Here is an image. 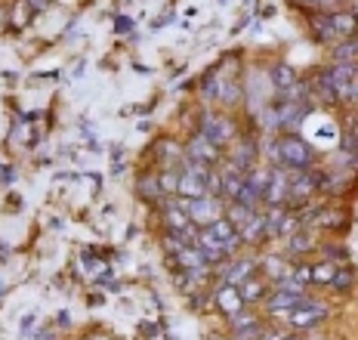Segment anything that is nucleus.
<instances>
[{"mask_svg":"<svg viewBox=\"0 0 358 340\" xmlns=\"http://www.w3.org/2000/svg\"><path fill=\"white\" fill-rule=\"evenodd\" d=\"M315 41L322 43H334V41H346L358 34V16L352 10H334V13H318L309 22Z\"/></svg>","mask_w":358,"mask_h":340,"instance_id":"nucleus-1","label":"nucleus"},{"mask_svg":"<svg viewBox=\"0 0 358 340\" xmlns=\"http://www.w3.org/2000/svg\"><path fill=\"white\" fill-rule=\"evenodd\" d=\"M272 158L278 161L281 167H287V170H309L312 164H315L318 155L303 136H296V133H285L281 139H275Z\"/></svg>","mask_w":358,"mask_h":340,"instance_id":"nucleus-2","label":"nucleus"},{"mask_svg":"<svg viewBox=\"0 0 358 340\" xmlns=\"http://www.w3.org/2000/svg\"><path fill=\"white\" fill-rule=\"evenodd\" d=\"M210 176L213 170L210 164H201V161H182V167H179V192L176 195H182L185 201L189 198H201L210 192Z\"/></svg>","mask_w":358,"mask_h":340,"instance_id":"nucleus-3","label":"nucleus"},{"mask_svg":"<svg viewBox=\"0 0 358 340\" xmlns=\"http://www.w3.org/2000/svg\"><path fill=\"white\" fill-rule=\"evenodd\" d=\"M185 213H189L192 223L204 229V226H210L213 220H220L222 213H226V201L207 192V195H201V198H189V201H185Z\"/></svg>","mask_w":358,"mask_h":340,"instance_id":"nucleus-4","label":"nucleus"},{"mask_svg":"<svg viewBox=\"0 0 358 340\" xmlns=\"http://www.w3.org/2000/svg\"><path fill=\"white\" fill-rule=\"evenodd\" d=\"M201 133H204L207 139H213L220 149H226L229 143L238 139L235 121L229 115H216V112H204V118H201Z\"/></svg>","mask_w":358,"mask_h":340,"instance_id":"nucleus-5","label":"nucleus"},{"mask_svg":"<svg viewBox=\"0 0 358 340\" xmlns=\"http://www.w3.org/2000/svg\"><path fill=\"white\" fill-rule=\"evenodd\" d=\"M306 300H309V297L303 294V288H296L290 282H278V291H272L266 297V309L272 316H278V313H290V309H296Z\"/></svg>","mask_w":358,"mask_h":340,"instance_id":"nucleus-6","label":"nucleus"},{"mask_svg":"<svg viewBox=\"0 0 358 340\" xmlns=\"http://www.w3.org/2000/svg\"><path fill=\"white\" fill-rule=\"evenodd\" d=\"M290 325H294L296 331H312V328H318L327 316H331V309L324 306V303H315V300H306L300 303L296 309H290Z\"/></svg>","mask_w":358,"mask_h":340,"instance_id":"nucleus-7","label":"nucleus"},{"mask_svg":"<svg viewBox=\"0 0 358 340\" xmlns=\"http://www.w3.org/2000/svg\"><path fill=\"white\" fill-rule=\"evenodd\" d=\"M185 158L189 161H201V164H216V161L222 158V149L213 143V139H207L204 133H195V136L189 139V146H185Z\"/></svg>","mask_w":358,"mask_h":340,"instance_id":"nucleus-8","label":"nucleus"},{"mask_svg":"<svg viewBox=\"0 0 358 340\" xmlns=\"http://www.w3.org/2000/svg\"><path fill=\"white\" fill-rule=\"evenodd\" d=\"M204 232L210 235V239H216V241H220V245L226 248L229 254H235V250L244 245V241H241V235H238V229H235V223H232V220L226 217V213H222L220 220H213L210 226H204Z\"/></svg>","mask_w":358,"mask_h":340,"instance_id":"nucleus-9","label":"nucleus"},{"mask_svg":"<svg viewBox=\"0 0 358 340\" xmlns=\"http://www.w3.org/2000/svg\"><path fill=\"white\" fill-rule=\"evenodd\" d=\"M287 189H290V173L287 170H272L268 176V186L263 192V204L268 208H278V204L287 201Z\"/></svg>","mask_w":358,"mask_h":340,"instance_id":"nucleus-10","label":"nucleus"},{"mask_svg":"<svg viewBox=\"0 0 358 340\" xmlns=\"http://www.w3.org/2000/svg\"><path fill=\"white\" fill-rule=\"evenodd\" d=\"M176 257V263H179V269L182 272H189V276H207V269H210V263L204 260V254L195 248V245H185Z\"/></svg>","mask_w":358,"mask_h":340,"instance_id":"nucleus-11","label":"nucleus"},{"mask_svg":"<svg viewBox=\"0 0 358 340\" xmlns=\"http://www.w3.org/2000/svg\"><path fill=\"white\" fill-rule=\"evenodd\" d=\"M238 235H241L244 245H250V241H257V239H266V213L250 211V217L238 226Z\"/></svg>","mask_w":358,"mask_h":340,"instance_id":"nucleus-12","label":"nucleus"},{"mask_svg":"<svg viewBox=\"0 0 358 340\" xmlns=\"http://www.w3.org/2000/svg\"><path fill=\"white\" fill-rule=\"evenodd\" d=\"M229 161L238 164L241 170L257 167V143H250V139H238V143L232 146V155H229Z\"/></svg>","mask_w":358,"mask_h":340,"instance_id":"nucleus-13","label":"nucleus"},{"mask_svg":"<svg viewBox=\"0 0 358 340\" xmlns=\"http://www.w3.org/2000/svg\"><path fill=\"white\" fill-rule=\"evenodd\" d=\"M216 303H220V309L226 316H235L244 309V300H241V291H238L235 285H222L220 291H216Z\"/></svg>","mask_w":358,"mask_h":340,"instance_id":"nucleus-14","label":"nucleus"},{"mask_svg":"<svg viewBox=\"0 0 358 340\" xmlns=\"http://www.w3.org/2000/svg\"><path fill=\"white\" fill-rule=\"evenodd\" d=\"M253 276V260H232L222 269V285H241L248 282V278Z\"/></svg>","mask_w":358,"mask_h":340,"instance_id":"nucleus-15","label":"nucleus"},{"mask_svg":"<svg viewBox=\"0 0 358 340\" xmlns=\"http://www.w3.org/2000/svg\"><path fill=\"white\" fill-rule=\"evenodd\" d=\"M238 291H241V300H244V306H250V303H263L266 300V294H268V288L263 278H248V282H241L238 285Z\"/></svg>","mask_w":358,"mask_h":340,"instance_id":"nucleus-16","label":"nucleus"},{"mask_svg":"<svg viewBox=\"0 0 358 340\" xmlns=\"http://www.w3.org/2000/svg\"><path fill=\"white\" fill-rule=\"evenodd\" d=\"M272 80L278 90H294L296 84H300V78H296V71L290 69V65H275L272 69Z\"/></svg>","mask_w":358,"mask_h":340,"instance_id":"nucleus-17","label":"nucleus"},{"mask_svg":"<svg viewBox=\"0 0 358 340\" xmlns=\"http://www.w3.org/2000/svg\"><path fill=\"white\" fill-rule=\"evenodd\" d=\"M334 59H337V62H346V65H358V34L343 41L340 47L334 50Z\"/></svg>","mask_w":358,"mask_h":340,"instance_id":"nucleus-18","label":"nucleus"},{"mask_svg":"<svg viewBox=\"0 0 358 340\" xmlns=\"http://www.w3.org/2000/svg\"><path fill=\"white\" fill-rule=\"evenodd\" d=\"M158 155H161V161L167 167H182V161H185V149L182 146H176V143H161Z\"/></svg>","mask_w":358,"mask_h":340,"instance_id":"nucleus-19","label":"nucleus"},{"mask_svg":"<svg viewBox=\"0 0 358 340\" xmlns=\"http://www.w3.org/2000/svg\"><path fill=\"white\" fill-rule=\"evenodd\" d=\"M352 285H355V269L352 266H337V276H334V282H331L334 291L346 294V291H352Z\"/></svg>","mask_w":358,"mask_h":340,"instance_id":"nucleus-20","label":"nucleus"},{"mask_svg":"<svg viewBox=\"0 0 358 340\" xmlns=\"http://www.w3.org/2000/svg\"><path fill=\"white\" fill-rule=\"evenodd\" d=\"M158 183H161L164 195H176L179 192V167H164L158 173Z\"/></svg>","mask_w":358,"mask_h":340,"instance_id":"nucleus-21","label":"nucleus"},{"mask_svg":"<svg viewBox=\"0 0 358 340\" xmlns=\"http://www.w3.org/2000/svg\"><path fill=\"white\" fill-rule=\"evenodd\" d=\"M139 195H143V198H155V201H158V198L164 195V192H161V183H158V173H145L143 176V180H139Z\"/></svg>","mask_w":358,"mask_h":340,"instance_id":"nucleus-22","label":"nucleus"},{"mask_svg":"<svg viewBox=\"0 0 358 340\" xmlns=\"http://www.w3.org/2000/svg\"><path fill=\"white\" fill-rule=\"evenodd\" d=\"M334 276H337V266H334L331 260L312 266V282H315V285H331V282H334Z\"/></svg>","mask_w":358,"mask_h":340,"instance_id":"nucleus-23","label":"nucleus"},{"mask_svg":"<svg viewBox=\"0 0 358 340\" xmlns=\"http://www.w3.org/2000/svg\"><path fill=\"white\" fill-rule=\"evenodd\" d=\"M266 272H268L272 278H278V282H285V278L290 276L287 263H285V260H275V257H268V260H266Z\"/></svg>","mask_w":358,"mask_h":340,"instance_id":"nucleus-24","label":"nucleus"},{"mask_svg":"<svg viewBox=\"0 0 358 340\" xmlns=\"http://www.w3.org/2000/svg\"><path fill=\"white\" fill-rule=\"evenodd\" d=\"M309 248H312V235L309 232H296L290 250H294V254H303V250H309Z\"/></svg>","mask_w":358,"mask_h":340,"instance_id":"nucleus-25","label":"nucleus"},{"mask_svg":"<svg viewBox=\"0 0 358 340\" xmlns=\"http://www.w3.org/2000/svg\"><path fill=\"white\" fill-rule=\"evenodd\" d=\"M25 3H28V10L31 13H41V10H47L50 0H25Z\"/></svg>","mask_w":358,"mask_h":340,"instance_id":"nucleus-26","label":"nucleus"},{"mask_svg":"<svg viewBox=\"0 0 358 340\" xmlns=\"http://www.w3.org/2000/svg\"><path fill=\"white\" fill-rule=\"evenodd\" d=\"M327 254H331V257H346V250H343V248H327V245H324V257H327Z\"/></svg>","mask_w":358,"mask_h":340,"instance_id":"nucleus-27","label":"nucleus"},{"mask_svg":"<svg viewBox=\"0 0 358 340\" xmlns=\"http://www.w3.org/2000/svg\"><path fill=\"white\" fill-rule=\"evenodd\" d=\"M259 340H263V337H259Z\"/></svg>","mask_w":358,"mask_h":340,"instance_id":"nucleus-28","label":"nucleus"}]
</instances>
